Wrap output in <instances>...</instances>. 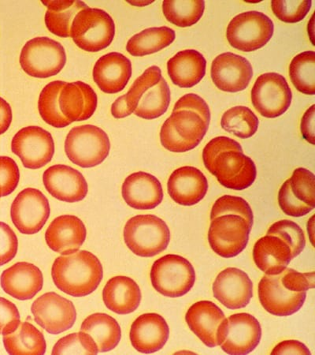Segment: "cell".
Wrapping results in <instances>:
<instances>
[{
  "label": "cell",
  "mask_w": 315,
  "mask_h": 355,
  "mask_svg": "<svg viewBox=\"0 0 315 355\" xmlns=\"http://www.w3.org/2000/svg\"><path fill=\"white\" fill-rule=\"evenodd\" d=\"M51 277L57 288L76 297L94 292L104 277L98 257L86 250L57 257L51 268Z\"/></svg>",
  "instance_id": "6da1fadb"
},
{
  "label": "cell",
  "mask_w": 315,
  "mask_h": 355,
  "mask_svg": "<svg viewBox=\"0 0 315 355\" xmlns=\"http://www.w3.org/2000/svg\"><path fill=\"white\" fill-rule=\"evenodd\" d=\"M169 85L162 77V71L152 66L136 80L128 93L123 96L129 113L145 119L162 116L171 100Z\"/></svg>",
  "instance_id": "7a4b0ae2"
},
{
  "label": "cell",
  "mask_w": 315,
  "mask_h": 355,
  "mask_svg": "<svg viewBox=\"0 0 315 355\" xmlns=\"http://www.w3.org/2000/svg\"><path fill=\"white\" fill-rule=\"evenodd\" d=\"M127 248L137 256L152 257L162 253L170 241V229L154 215H138L126 223L123 232Z\"/></svg>",
  "instance_id": "3957f363"
},
{
  "label": "cell",
  "mask_w": 315,
  "mask_h": 355,
  "mask_svg": "<svg viewBox=\"0 0 315 355\" xmlns=\"http://www.w3.org/2000/svg\"><path fill=\"white\" fill-rule=\"evenodd\" d=\"M209 125L196 112L173 111L160 131V141L165 150L186 153L199 145L208 132Z\"/></svg>",
  "instance_id": "277c9868"
},
{
  "label": "cell",
  "mask_w": 315,
  "mask_h": 355,
  "mask_svg": "<svg viewBox=\"0 0 315 355\" xmlns=\"http://www.w3.org/2000/svg\"><path fill=\"white\" fill-rule=\"evenodd\" d=\"M116 35V25L105 10L87 8L74 18L71 37L78 47L89 53H97L108 47Z\"/></svg>",
  "instance_id": "5b68a950"
},
{
  "label": "cell",
  "mask_w": 315,
  "mask_h": 355,
  "mask_svg": "<svg viewBox=\"0 0 315 355\" xmlns=\"http://www.w3.org/2000/svg\"><path fill=\"white\" fill-rule=\"evenodd\" d=\"M110 150L111 142L105 131L93 125L73 128L66 136L67 157L83 168H93L104 162Z\"/></svg>",
  "instance_id": "8992f818"
},
{
  "label": "cell",
  "mask_w": 315,
  "mask_h": 355,
  "mask_svg": "<svg viewBox=\"0 0 315 355\" xmlns=\"http://www.w3.org/2000/svg\"><path fill=\"white\" fill-rule=\"evenodd\" d=\"M150 277L153 288L169 297L186 295L196 282V272L191 263L176 254L165 255L154 261Z\"/></svg>",
  "instance_id": "52a82bcc"
},
{
  "label": "cell",
  "mask_w": 315,
  "mask_h": 355,
  "mask_svg": "<svg viewBox=\"0 0 315 355\" xmlns=\"http://www.w3.org/2000/svg\"><path fill=\"white\" fill-rule=\"evenodd\" d=\"M66 55L58 42L48 37H36L28 41L20 55L22 70L28 76L48 78L58 74L65 67Z\"/></svg>",
  "instance_id": "ba28073f"
},
{
  "label": "cell",
  "mask_w": 315,
  "mask_h": 355,
  "mask_svg": "<svg viewBox=\"0 0 315 355\" xmlns=\"http://www.w3.org/2000/svg\"><path fill=\"white\" fill-rule=\"evenodd\" d=\"M274 25L267 15L248 11L234 17L227 27L226 38L233 48L251 53L271 41Z\"/></svg>",
  "instance_id": "9c48e42d"
},
{
  "label": "cell",
  "mask_w": 315,
  "mask_h": 355,
  "mask_svg": "<svg viewBox=\"0 0 315 355\" xmlns=\"http://www.w3.org/2000/svg\"><path fill=\"white\" fill-rule=\"evenodd\" d=\"M262 338L261 325L255 317L246 313L226 318L217 330L219 346L228 354L244 355L255 350Z\"/></svg>",
  "instance_id": "30bf717a"
},
{
  "label": "cell",
  "mask_w": 315,
  "mask_h": 355,
  "mask_svg": "<svg viewBox=\"0 0 315 355\" xmlns=\"http://www.w3.org/2000/svg\"><path fill=\"white\" fill-rule=\"evenodd\" d=\"M252 105L262 116H282L290 107L293 93L286 79L278 73H266L257 78L251 89Z\"/></svg>",
  "instance_id": "8fae6325"
},
{
  "label": "cell",
  "mask_w": 315,
  "mask_h": 355,
  "mask_svg": "<svg viewBox=\"0 0 315 355\" xmlns=\"http://www.w3.org/2000/svg\"><path fill=\"white\" fill-rule=\"evenodd\" d=\"M251 227L243 217L224 215L211 220L208 232L210 246L224 259L237 257L248 245Z\"/></svg>",
  "instance_id": "7c38bea8"
},
{
  "label": "cell",
  "mask_w": 315,
  "mask_h": 355,
  "mask_svg": "<svg viewBox=\"0 0 315 355\" xmlns=\"http://www.w3.org/2000/svg\"><path fill=\"white\" fill-rule=\"evenodd\" d=\"M220 184L233 191H244L256 180V166L244 153L226 150L215 157L207 168Z\"/></svg>",
  "instance_id": "4fadbf2b"
},
{
  "label": "cell",
  "mask_w": 315,
  "mask_h": 355,
  "mask_svg": "<svg viewBox=\"0 0 315 355\" xmlns=\"http://www.w3.org/2000/svg\"><path fill=\"white\" fill-rule=\"evenodd\" d=\"M11 150L25 168L39 169L51 162L55 154V142L48 131L39 127L21 129L13 137Z\"/></svg>",
  "instance_id": "5bb4252c"
},
{
  "label": "cell",
  "mask_w": 315,
  "mask_h": 355,
  "mask_svg": "<svg viewBox=\"0 0 315 355\" xmlns=\"http://www.w3.org/2000/svg\"><path fill=\"white\" fill-rule=\"evenodd\" d=\"M50 205L44 194L34 188L19 193L11 205L10 216L14 225L24 234L38 233L50 216Z\"/></svg>",
  "instance_id": "9a60e30c"
},
{
  "label": "cell",
  "mask_w": 315,
  "mask_h": 355,
  "mask_svg": "<svg viewBox=\"0 0 315 355\" xmlns=\"http://www.w3.org/2000/svg\"><path fill=\"white\" fill-rule=\"evenodd\" d=\"M35 322L50 334L59 335L71 329L77 320L73 302L55 292H48L33 303Z\"/></svg>",
  "instance_id": "2e32d148"
},
{
  "label": "cell",
  "mask_w": 315,
  "mask_h": 355,
  "mask_svg": "<svg viewBox=\"0 0 315 355\" xmlns=\"http://www.w3.org/2000/svg\"><path fill=\"white\" fill-rule=\"evenodd\" d=\"M259 297L263 308L274 316L288 317L305 304L307 291L294 292L285 287L280 275L263 277L259 284Z\"/></svg>",
  "instance_id": "e0dca14e"
},
{
  "label": "cell",
  "mask_w": 315,
  "mask_h": 355,
  "mask_svg": "<svg viewBox=\"0 0 315 355\" xmlns=\"http://www.w3.org/2000/svg\"><path fill=\"white\" fill-rule=\"evenodd\" d=\"M210 76L217 89L237 93L249 87L253 68L244 57L226 53L217 55L212 62Z\"/></svg>",
  "instance_id": "ac0fdd59"
},
{
  "label": "cell",
  "mask_w": 315,
  "mask_h": 355,
  "mask_svg": "<svg viewBox=\"0 0 315 355\" xmlns=\"http://www.w3.org/2000/svg\"><path fill=\"white\" fill-rule=\"evenodd\" d=\"M43 182L51 196L67 203L81 202L89 191L82 174L67 165L51 166L44 171Z\"/></svg>",
  "instance_id": "d6986e66"
},
{
  "label": "cell",
  "mask_w": 315,
  "mask_h": 355,
  "mask_svg": "<svg viewBox=\"0 0 315 355\" xmlns=\"http://www.w3.org/2000/svg\"><path fill=\"white\" fill-rule=\"evenodd\" d=\"M215 299L231 310L247 306L253 296V284L248 274L237 268H228L215 280Z\"/></svg>",
  "instance_id": "ffe728a7"
},
{
  "label": "cell",
  "mask_w": 315,
  "mask_h": 355,
  "mask_svg": "<svg viewBox=\"0 0 315 355\" xmlns=\"http://www.w3.org/2000/svg\"><path fill=\"white\" fill-rule=\"evenodd\" d=\"M87 231L81 219L72 215L57 217L45 233L51 250L62 255L76 253L85 241Z\"/></svg>",
  "instance_id": "44dd1931"
},
{
  "label": "cell",
  "mask_w": 315,
  "mask_h": 355,
  "mask_svg": "<svg viewBox=\"0 0 315 355\" xmlns=\"http://www.w3.org/2000/svg\"><path fill=\"white\" fill-rule=\"evenodd\" d=\"M170 336L169 326L158 313L141 315L132 324L129 337L132 345L143 354L157 352L165 346Z\"/></svg>",
  "instance_id": "7402d4cb"
},
{
  "label": "cell",
  "mask_w": 315,
  "mask_h": 355,
  "mask_svg": "<svg viewBox=\"0 0 315 355\" xmlns=\"http://www.w3.org/2000/svg\"><path fill=\"white\" fill-rule=\"evenodd\" d=\"M168 190L169 196L177 204L192 206L204 198L208 191V182L201 171L185 166L170 175Z\"/></svg>",
  "instance_id": "603a6c76"
},
{
  "label": "cell",
  "mask_w": 315,
  "mask_h": 355,
  "mask_svg": "<svg viewBox=\"0 0 315 355\" xmlns=\"http://www.w3.org/2000/svg\"><path fill=\"white\" fill-rule=\"evenodd\" d=\"M123 198L131 208L150 210L162 203L161 182L154 175L138 171L126 178L122 188Z\"/></svg>",
  "instance_id": "cb8c5ba5"
},
{
  "label": "cell",
  "mask_w": 315,
  "mask_h": 355,
  "mask_svg": "<svg viewBox=\"0 0 315 355\" xmlns=\"http://www.w3.org/2000/svg\"><path fill=\"white\" fill-rule=\"evenodd\" d=\"M1 287L8 295L24 301L32 300L43 288V274L36 266L18 262L1 275Z\"/></svg>",
  "instance_id": "d4e9b609"
},
{
  "label": "cell",
  "mask_w": 315,
  "mask_h": 355,
  "mask_svg": "<svg viewBox=\"0 0 315 355\" xmlns=\"http://www.w3.org/2000/svg\"><path fill=\"white\" fill-rule=\"evenodd\" d=\"M93 74L94 82L104 93L118 94L132 76L131 61L122 53L106 54L96 62Z\"/></svg>",
  "instance_id": "484cf974"
},
{
  "label": "cell",
  "mask_w": 315,
  "mask_h": 355,
  "mask_svg": "<svg viewBox=\"0 0 315 355\" xmlns=\"http://www.w3.org/2000/svg\"><path fill=\"white\" fill-rule=\"evenodd\" d=\"M61 112L71 123L84 121L93 116L98 98L89 85L83 82L66 83L59 98Z\"/></svg>",
  "instance_id": "4316f807"
},
{
  "label": "cell",
  "mask_w": 315,
  "mask_h": 355,
  "mask_svg": "<svg viewBox=\"0 0 315 355\" xmlns=\"http://www.w3.org/2000/svg\"><path fill=\"white\" fill-rule=\"evenodd\" d=\"M225 319V314L221 309L210 301L195 303L186 315L189 329L206 346L210 348L219 346L217 330Z\"/></svg>",
  "instance_id": "83f0119b"
},
{
  "label": "cell",
  "mask_w": 315,
  "mask_h": 355,
  "mask_svg": "<svg viewBox=\"0 0 315 355\" xmlns=\"http://www.w3.org/2000/svg\"><path fill=\"white\" fill-rule=\"evenodd\" d=\"M255 265L266 275L275 276L284 272L293 260L289 245L282 239L268 236L258 240L253 248Z\"/></svg>",
  "instance_id": "f1b7e54d"
},
{
  "label": "cell",
  "mask_w": 315,
  "mask_h": 355,
  "mask_svg": "<svg viewBox=\"0 0 315 355\" xmlns=\"http://www.w3.org/2000/svg\"><path fill=\"white\" fill-rule=\"evenodd\" d=\"M207 61L199 51H181L168 62L171 81L181 88H192L199 83L206 74Z\"/></svg>",
  "instance_id": "f546056e"
},
{
  "label": "cell",
  "mask_w": 315,
  "mask_h": 355,
  "mask_svg": "<svg viewBox=\"0 0 315 355\" xmlns=\"http://www.w3.org/2000/svg\"><path fill=\"white\" fill-rule=\"evenodd\" d=\"M141 291L133 279L118 276L111 278L102 291V300L109 310L125 315L134 312L141 302Z\"/></svg>",
  "instance_id": "4dcf8cb0"
},
{
  "label": "cell",
  "mask_w": 315,
  "mask_h": 355,
  "mask_svg": "<svg viewBox=\"0 0 315 355\" xmlns=\"http://www.w3.org/2000/svg\"><path fill=\"white\" fill-rule=\"evenodd\" d=\"M81 331L93 338L100 353L113 350L118 345L122 337L121 328L117 320L102 313H96L86 318Z\"/></svg>",
  "instance_id": "1f68e13d"
},
{
  "label": "cell",
  "mask_w": 315,
  "mask_h": 355,
  "mask_svg": "<svg viewBox=\"0 0 315 355\" xmlns=\"http://www.w3.org/2000/svg\"><path fill=\"white\" fill-rule=\"evenodd\" d=\"M3 340L10 354H44L47 348L42 331L28 322H21L12 334L3 336Z\"/></svg>",
  "instance_id": "d6a6232c"
},
{
  "label": "cell",
  "mask_w": 315,
  "mask_h": 355,
  "mask_svg": "<svg viewBox=\"0 0 315 355\" xmlns=\"http://www.w3.org/2000/svg\"><path fill=\"white\" fill-rule=\"evenodd\" d=\"M48 8L45 24L48 30L60 37H71L72 22L79 11L89 8L82 1H42Z\"/></svg>",
  "instance_id": "836d02e7"
},
{
  "label": "cell",
  "mask_w": 315,
  "mask_h": 355,
  "mask_svg": "<svg viewBox=\"0 0 315 355\" xmlns=\"http://www.w3.org/2000/svg\"><path fill=\"white\" fill-rule=\"evenodd\" d=\"M175 31L169 27H152L136 34L129 40L126 50L133 56L156 53L174 42Z\"/></svg>",
  "instance_id": "e575fe53"
},
{
  "label": "cell",
  "mask_w": 315,
  "mask_h": 355,
  "mask_svg": "<svg viewBox=\"0 0 315 355\" xmlns=\"http://www.w3.org/2000/svg\"><path fill=\"white\" fill-rule=\"evenodd\" d=\"M66 84L62 81L51 82L42 89L39 97V114L46 123L55 128H64L72 123L63 116L59 103L60 92Z\"/></svg>",
  "instance_id": "d590c367"
},
{
  "label": "cell",
  "mask_w": 315,
  "mask_h": 355,
  "mask_svg": "<svg viewBox=\"0 0 315 355\" xmlns=\"http://www.w3.org/2000/svg\"><path fill=\"white\" fill-rule=\"evenodd\" d=\"M259 119L249 107L237 106L227 110L221 119L223 130L240 139H246L253 136L259 128Z\"/></svg>",
  "instance_id": "8d00e7d4"
},
{
  "label": "cell",
  "mask_w": 315,
  "mask_h": 355,
  "mask_svg": "<svg viewBox=\"0 0 315 355\" xmlns=\"http://www.w3.org/2000/svg\"><path fill=\"white\" fill-rule=\"evenodd\" d=\"M291 83L300 93L315 94V53L305 51L294 57L289 66Z\"/></svg>",
  "instance_id": "74e56055"
},
{
  "label": "cell",
  "mask_w": 315,
  "mask_h": 355,
  "mask_svg": "<svg viewBox=\"0 0 315 355\" xmlns=\"http://www.w3.org/2000/svg\"><path fill=\"white\" fill-rule=\"evenodd\" d=\"M205 10L204 1H163L165 18L177 26L190 27L202 18Z\"/></svg>",
  "instance_id": "f35d334b"
},
{
  "label": "cell",
  "mask_w": 315,
  "mask_h": 355,
  "mask_svg": "<svg viewBox=\"0 0 315 355\" xmlns=\"http://www.w3.org/2000/svg\"><path fill=\"white\" fill-rule=\"evenodd\" d=\"M268 236H278L291 248L293 259L299 256L306 246V239L303 229L294 221L289 220L274 223L269 228Z\"/></svg>",
  "instance_id": "ab89813d"
},
{
  "label": "cell",
  "mask_w": 315,
  "mask_h": 355,
  "mask_svg": "<svg viewBox=\"0 0 315 355\" xmlns=\"http://www.w3.org/2000/svg\"><path fill=\"white\" fill-rule=\"evenodd\" d=\"M224 215L242 216L251 228L253 225V211L247 200L242 198L224 196L217 199L211 209L210 220Z\"/></svg>",
  "instance_id": "60d3db41"
},
{
  "label": "cell",
  "mask_w": 315,
  "mask_h": 355,
  "mask_svg": "<svg viewBox=\"0 0 315 355\" xmlns=\"http://www.w3.org/2000/svg\"><path fill=\"white\" fill-rule=\"evenodd\" d=\"M98 348L93 338L84 331L62 338L55 343L53 354H96Z\"/></svg>",
  "instance_id": "b9f144b4"
},
{
  "label": "cell",
  "mask_w": 315,
  "mask_h": 355,
  "mask_svg": "<svg viewBox=\"0 0 315 355\" xmlns=\"http://www.w3.org/2000/svg\"><path fill=\"white\" fill-rule=\"evenodd\" d=\"M289 182L294 198L314 209L315 176L312 171L303 168H296Z\"/></svg>",
  "instance_id": "7bdbcfd3"
},
{
  "label": "cell",
  "mask_w": 315,
  "mask_h": 355,
  "mask_svg": "<svg viewBox=\"0 0 315 355\" xmlns=\"http://www.w3.org/2000/svg\"><path fill=\"white\" fill-rule=\"evenodd\" d=\"M312 6V0L305 1L271 2L273 12L277 18L286 23H296L305 19Z\"/></svg>",
  "instance_id": "ee69618b"
},
{
  "label": "cell",
  "mask_w": 315,
  "mask_h": 355,
  "mask_svg": "<svg viewBox=\"0 0 315 355\" xmlns=\"http://www.w3.org/2000/svg\"><path fill=\"white\" fill-rule=\"evenodd\" d=\"M20 180V171L13 159L0 157V198L12 193Z\"/></svg>",
  "instance_id": "f6af8a7d"
},
{
  "label": "cell",
  "mask_w": 315,
  "mask_h": 355,
  "mask_svg": "<svg viewBox=\"0 0 315 355\" xmlns=\"http://www.w3.org/2000/svg\"><path fill=\"white\" fill-rule=\"evenodd\" d=\"M278 203L283 213L293 217L305 216L314 209L296 200L291 193L289 180L284 182L278 193Z\"/></svg>",
  "instance_id": "bcb514c9"
},
{
  "label": "cell",
  "mask_w": 315,
  "mask_h": 355,
  "mask_svg": "<svg viewBox=\"0 0 315 355\" xmlns=\"http://www.w3.org/2000/svg\"><path fill=\"white\" fill-rule=\"evenodd\" d=\"M19 240L12 229L0 222V266L8 264L18 253Z\"/></svg>",
  "instance_id": "7dc6e473"
},
{
  "label": "cell",
  "mask_w": 315,
  "mask_h": 355,
  "mask_svg": "<svg viewBox=\"0 0 315 355\" xmlns=\"http://www.w3.org/2000/svg\"><path fill=\"white\" fill-rule=\"evenodd\" d=\"M226 150L243 152L240 143L228 137H217L205 146L203 151V160L205 168H208L217 154Z\"/></svg>",
  "instance_id": "c3c4849f"
},
{
  "label": "cell",
  "mask_w": 315,
  "mask_h": 355,
  "mask_svg": "<svg viewBox=\"0 0 315 355\" xmlns=\"http://www.w3.org/2000/svg\"><path fill=\"white\" fill-rule=\"evenodd\" d=\"M20 323L18 308L13 302L0 297V335L12 334Z\"/></svg>",
  "instance_id": "681fc988"
},
{
  "label": "cell",
  "mask_w": 315,
  "mask_h": 355,
  "mask_svg": "<svg viewBox=\"0 0 315 355\" xmlns=\"http://www.w3.org/2000/svg\"><path fill=\"white\" fill-rule=\"evenodd\" d=\"M188 110L196 112L200 114L204 121L210 124V111L207 102L202 97L194 94H189L181 97L177 101L173 111Z\"/></svg>",
  "instance_id": "f907efd6"
},
{
  "label": "cell",
  "mask_w": 315,
  "mask_h": 355,
  "mask_svg": "<svg viewBox=\"0 0 315 355\" xmlns=\"http://www.w3.org/2000/svg\"><path fill=\"white\" fill-rule=\"evenodd\" d=\"M271 354H311V352L300 341L285 340L278 343Z\"/></svg>",
  "instance_id": "816d5d0a"
},
{
  "label": "cell",
  "mask_w": 315,
  "mask_h": 355,
  "mask_svg": "<svg viewBox=\"0 0 315 355\" xmlns=\"http://www.w3.org/2000/svg\"><path fill=\"white\" fill-rule=\"evenodd\" d=\"M314 122H315V105L309 107L302 118L300 130L301 134L307 142L312 145L315 144L314 140Z\"/></svg>",
  "instance_id": "f5cc1de1"
},
{
  "label": "cell",
  "mask_w": 315,
  "mask_h": 355,
  "mask_svg": "<svg viewBox=\"0 0 315 355\" xmlns=\"http://www.w3.org/2000/svg\"><path fill=\"white\" fill-rule=\"evenodd\" d=\"M12 122V110L8 102L0 97V135L7 131Z\"/></svg>",
  "instance_id": "db71d44e"
},
{
  "label": "cell",
  "mask_w": 315,
  "mask_h": 355,
  "mask_svg": "<svg viewBox=\"0 0 315 355\" xmlns=\"http://www.w3.org/2000/svg\"><path fill=\"white\" fill-rule=\"evenodd\" d=\"M154 1H128L129 3L136 6V7H145V6L152 3Z\"/></svg>",
  "instance_id": "11a10c76"
}]
</instances>
